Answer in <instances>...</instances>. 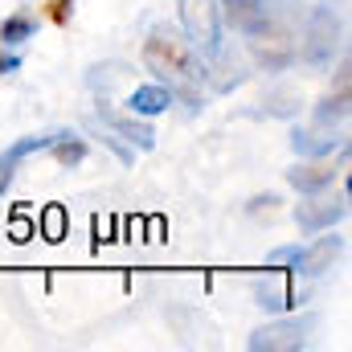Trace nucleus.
<instances>
[{
	"label": "nucleus",
	"instance_id": "8",
	"mask_svg": "<svg viewBox=\"0 0 352 352\" xmlns=\"http://www.w3.org/2000/svg\"><path fill=\"white\" fill-rule=\"evenodd\" d=\"M344 217H349V184H344L340 201H311V205H299V209H295V221H299L307 234H316V230H332V226L344 221Z\"/></svg>",
	"mask_w": 352,
	"mask_h": 352
},
{
	"label": "nucleus",
	"instance_id": "16",
	"mask_svg": "<svg viewBox=\"0 0 352 352\" xmlns=\"http://www.w3.org/2000/svg\"><path fill=\"white\" fill-rule=\"evenodd\" d=\"M41 238H45V242H62V238H66V209H62V205H50V209L41 213Z\"/></svg>",
	"mask_w": 352,
	"mask_h": 352
},
{
	"label": "nucleus",
	"instance_id": "9",
	"mask_svg": "<svg viewBox=\"0 0 352 352\" xmlns=\"http://www.w3.org/2000/svg\"><path fill=\"white\" fill-rule=\"evenodd\" d=\"M344 254V238L340 234H324L316 246H303V258L295 266V274H307V278H316V274H324L328 266L336 263Z\"/></svg>",
	"mask_w": 352,
	"mask_h": 352
},
{
	"label": "nucleus",
	"instance_id": "18",
	"mask_svg": "<svg viewBox=\"0 0 352 352\" xmlns=\"http://www.w3.org/2000/svg\"><path fill=\"white\" fill-rule=\"evenodd\" d=\"M70 8H74V0H50V4H45V16H50L54 25H66V21H70Z\"/></svg>",
	"mask_w": 352,
	"mask_h": 352
},
{
	"label": "nucleus",
	"instance_id": "2",
	"mask_svg": "<svg viewBox=\"0 0 352 352\" xmlns=\"http://www.w3.org/2000/svg\"><path fill=\"white\" fill-rule=\"evenodd\" d=\"M180 21H184V33L201 58L221 54V8H217V0H180Z\"/></svg>",
	"mask_w": 352,
	"mask_h": 352
},
{
	"label": "nucleus",
	"instance_id": "19",
	"mask_svg": "<svg viewBox=\"0 0 352 352\" xmlns=\"http://www.w3.org/2000/svg\"><path fill=\"white\" fill-rule=\"evenodd\" d=\"M102 144H107V148H111L123 164H131V148H123V144H119V135H111V131H107V140H102Z\"/></svg>",
	"mask_w": 352,
	"mask_h": 352
},
{
	"label": "nucleus",
	"instance_id": "1",
	"mask_svg": "<svg viewBox=\"0 0 352 352\" xmlns=\"http://www.w3.org/2000/svg\"><path fill=\"white\" fill-rule=\"evenodd\" d=\"M144 62L152 74H160L164 82H173V94H184L188 102H197L192 90L205 87V62L192 50L188 37H180L173 25H156L144 41Z\"/></svg>",
	"mask_w": 352,
	"mask_h": 352
},
{
	"label": "nucleus",
	"instance_id": "6",
	"mask_svg": "<svg viewBox=\"0 0 352 352\" xmlns=\"http://www.w3.org/2000/svg\"><path fill=\"white\" fill-rule=\"evenodd\" d=\"M291 148H295L303 160H316V156H328V152L344 148V131L336 135V127H328V123L295 127V131H291Z\"/></svg>",
	"mask_w": 352,
	"mask_h": 352
},
{
	"label": "nucleus",
	"instance_id": "3",
	"mask_svg": "<svg viewBox=\"0 0 352 352\" xmlns=\"http://www.w3.org/2000/svg\"><path fill=\"white\" fill-rule=\"evenodd\" d=\"M336 37H344V16L336 12V4H320L307 16V41H303V58L324 66L336 58Z\"/></svg>",
	"mask_w": 352,
	"mask_h": 352
},
{
	"label": "nucleus",
	"instance_id": "7",
	"mask_svg": "<svg viewBox=\"0 0 352 352\" xmlns=\"http://www.w3.org/2000/svg\"><path fill=\"white\" fill-rule=\"evenodd\" d=\"M98 123H107V131H111V135H119V140L135 144L140 152H148V148L156 144V131H152L140 115H131V119H127V115H115L107 102H98Z\"/></svg>",
	"mask_w": 352,
	"mask_h": 352
},
{
	"label": "nucleus",
	"instance_id": "12",
	"mask_svg": "<svg viewBox=\"0 0 352 352\" xmlns=\"http://www.w3.org/2000/svg\"><path fill=\"white\" fill-rule=\"evenodd\" d=\"M173 107V90L168 87H135L127 94V111L140 115V119H152V115H164Z\"/></svg>",
	"mask_w": 352,
	"mask_h": 352
},
{
	"label": "nucleus",
	"instance_id": "4",
	"mask_svg": "<svg viewBox=\"0 0 352 352\" xmlns=\"http://www.w3.org/2000/svg\"><path fill=\"white\" fill-rule=\"evenodd\" d=\"M320 324V316H299V320H283V324H266L258 332H250V352H295V349H307V336L311 328Z\"/></svg>",
	"mask_w": 352,
	"mask_h": 352
},
{
	"label": "nucleus",
	"instance_id": "21",
	"mask_svg": "<svg viewBox=\"0 0 352 352\" xmlns=\"http://www.w3.org/2000/svg\"><path fill=\"white\" fill-rule=\"evenodd\" d=\"M12 70H21V58L8 54V50H0V74H12Z\"/></svg>",
	"mask_w": 352,
	"mask_h": 352
},
{
	"label": "nucleus",
	"instance_id": "11",
	"mask_svg": "<svg viewBox=\"0 0 352 352\" xmlns=\"http://www.w3.org/2000/svg\"><path fill=\"white\" fill-rule=\"evenodd\" d=\"M254 299H258L263 311H287V307H299L307 295L291 291V287L278 283V278H258V283H254Z\"/></svg>",
	"mask_w": 352,
	"mask_h": 352
},
{
	"label": "nucleus",
	"instance_id": "20",
	"mask_svg": "<svg viewBox=\"0 0 352 352\" xmlns=\"http://www.w3.org/2000/svg\"><path fill=\"white\" fill-rule=\"evenodd\" d=\"M8 234H12V242H29V234H33V226H29V221H25V217H16V221H12V230H8Z\"/></svg>",
	"mask_w": 352,
	"mask_h": 352
},
{
	"label": "nucleus",
	"instance_id": "17",
	"mask_svg": "<svg viewBox=\"0 0 352 352\" xmlns=\"http://www.w3.org/2000/svg\"><path fill=\"white\" fill-rule=\"evenodd\" d=\"M299 258H303V246H278V250H270V258H266V263L295 270V266H299Z\"/></svg>",
	"mask_w": 352,
	"mask_h": 352
},
{
	"label": "nucleus",
	"instance_id": "10",
	"mask_svg": "<svg viewBox=\"0 0 352 352\" xmlns=\"http://www.w3.org/2000/svg\"><path fill=\"white\" fill-rule=\"evenodd\" d=\"M50 144H54V135H25V140L8 144V148L0 152V197H4V188H8L12 173H16V164L29 160L33 152H50Z\"/></svg>",
	"mask_w": 352,
	"mask_h": 352
},
{
	"label": "nucleus",
	"instance_id": "15",
	"mask_svg": "<svg viewBox=\"0 0 352 352\" xmlns=\"http://www.w3.org/2000/svg\"><path fill=\"white\" fill-rule=\"evenodd\" d=\"M37 33V21L29 16V12H16V16H8L4 25H0V41L4 45H16V41H29Z\"/></svg>",
	"mask_w": 352,
	"mask_h": 352
},
{
	"label": "nucleus",
	"instance_id": "14",
	"mask_svg": "<svg viewBox=\"0 0 352 352\" xmlns=\"http://www.w3.org/2000/svg\"><path fill=\"white\" fill-rule=\"evenodd\" d=\"M50 152H54V160H58L62 168H74V164L87 160V140H78V135H70V131H58L54 144H50Z\"/></svg>",
	"mask_w": 352,
	"mask_h": 352
},
{
	"label": "nucleus",
	"instance_id": "5",
	"mask_svg": "<svg viewBox=\"0 0 352 352\" xmlns=\"http://www.w3.org/2000/svg\"><path fill=\"white\" fill-rule=\"evenodd\" d=\"M221 4H226V21L250 37H270L287 25L283 16H274V4L266 0H221Z\"/></svg>",
	"mask_w": 352,
	"mask_h": 352
},
{
	"label": "nucleus",
	"instance_id": "13",
	"mask_svg": "<svg viewBox=\"0 0 352 352\" xmlns=\"http://www.w3.org/2000/svg\"><path fill=\"white\" fill-rule=\"evenodd\" d=\"M287 180H291L299 192H320L324 184L336 180V168H332V164H299V168L287 173Z\"/></svg>",
	"mask_w": 352,
	"mask_h": 352
}]
</instances>
